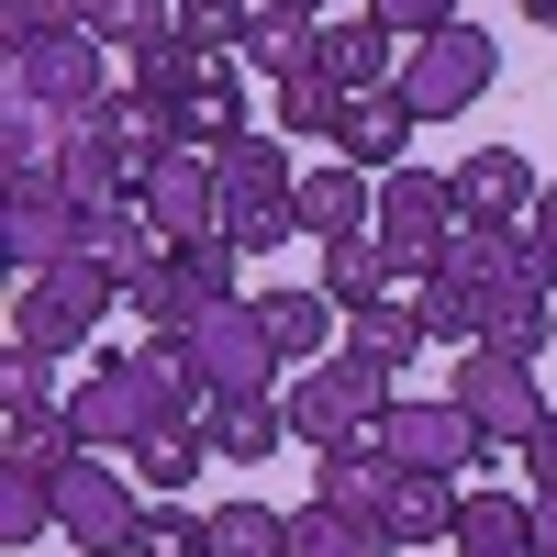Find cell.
Segmentation results:
<instances>
[{"label": "cell", "mask_w": 557, "mask_h": 557, "mask_svg": "<svg viewBox=\"0 0 557 557\" xmlns=\"http://www.w3.org/2000/svg\"><path fill=\"white\" fill-rule=\"evenodd\" d=\"M524 23H557V0H524Z\"/></svg>", "instance_id": "obj_45"}, {"label": "cell", "mask_w": 557, "mask_h": 557, "mask_svg": "<svg viewBox=\"0 0 557 557\" xmlns=\"http://www.w3.org/2000/svg\"><path fill=\"white\" fill-rule=\"evenodd\" d=\"M134 557H212V513H178V502H146V524H134Z\"/></svg>", "instance_id": "obj_39"}, {"label": "cell", "mask_w": 557, "mask_h": 557, "mask_svg": "<svg viewBox=\"0 0 557 557\" xmlns=\"http://www.w3.org/2000/svg\"><path fill=\"white\" fill-rule=\"evenodd\" d=\"M212 168H223V212H268V201L301 190V178H290V134H268V123L246 134V146H223Z\"/></svg>", "instance_id": "obj_19"}, {"label": "cell", "mask_w": 557, "mask_h": 557, "mask_svg": "<svg viewBox=\"0 0 557 557\" xmlns=\"http://www.w3.org/2000/svg\"><path fill=\"white\" fill-rule=\"evenodd\" d=\"M290 557H401V535L391 524H368V513H290Z\"/></svg>", "instance_id": "obj_30"}, {"label": "cell", "mask_w": 557, "mask_h": 557, "mask_svg": "<svg viewBox=\"0 0 557 557\" xmlns=\"http://www.w3.org/2000/svg\"><path fill=\"white\" fill-rule=\"evenodd\" d=\"M112 45H89V34H57V45H34V57H0L12 67V101H34V112H57V123H78V112H101L112 101Z\"/></svg>", "instance_id": "obj_10"}, {"label": "cell", "mask_w": 557, "mask_h": 557, "mask_svg": "<svg viewBox=\"0 0 557 557\" xmlns=\"http://www.w3.org/2000/svg\"><path fill=\"white\" fill-rule=\"evenodd\" d=\"M446 546H457V557H546V546H535V502H513V491H469Z\"/></svg>", "instance_id": "obj_20"}, {"label": "cell", "mask_w": 557, "mask_h": 557, "mask_svg": "<svg viewBox=\"0 0 557 557\" xmlns=\"http://www.w3.org/2000/svg\"><path fill=\"white\" fill-rule=\"evenodd\" d=\"M391 368L380 357H357V346H335V357H312V368H290L278 380V412H290V435L312 446V457H335V446H357V435H380L391 424Z\"/></svg>", "instance_id": "obj_2"}, {"label": "cell", "mask_w": 557, "mask_h": 557, "mask_svg": "<svg viewBox=\"0 0 557 557\" xmlns=\"http://www.w3.org/2000/svg\"><path fill=\"white\" fill-rule=\"evenodd\" d=\"M535 546L557 557V491H535Z\"/></svg>", "instance_id": "obj_44"}, {"label": "cell", "mask_w": 557, "mask_h": 557, "mask_svg": "<svg viewBox=\"0 0 557 557\" xmlns=\"http://www.w3.org/2000/svg\"><path fill=\"white\" fill-rule=\"evenodd\" d=\"M491 78H502L491 34H480V23H446V34H424V45L401 57V101H412V123H457V112L491 101Z\"/></svg>", "instance_id": "obj_7"}, {"label": "cell", "mask_w": 557, "mask_h": 557, "mask_svg": "<svg viewBox=\"0 0 557 557\" xmlns=\"http://www.w3.org/2000/svg\"><path fill=\"white\" fill-rule=\"evenodd\" d=\"M524 235H535V246L557 257V178H546V190H535V212H524Z\"/></svg>", "instance_id": "obj_43"}, {"label": "cell", "mask_w": 557, "mask_h": 557, "mask_svg": "<svg viewBox=\"0 0 557 557\" xmlns=\"http://www.w3.org/2000/svg\"><path fill=\"white\" fill-rule=\"evenodd\" d=\"M57 457H23V446L0 457V546H34L45 524H57Z\"/></svg>", "instance_id": "obj_25"}, {"label": "cell", "mask_w": 557, "mask_h": 557, "mask_svg": "<svg viewBox=\"0 0 557 557\" xmlns=\"http://www.w3.org/2000/svg\"><path fill=\"white\" fill-rule=\"evenodd\" d=\"M201 469H212V435H201V424H178V435H157V446H134V480H146L157 502H178Z\"/></svg>", "instance_id": "obj_33"}, {"label": "cell", "mask_w": 557, "mask_h": 557, "mask_svg": "<svg viewBox=\"0 0 557 557\" xmlns=\"http://www.w3.org/2000/svg\"><path fill=\"white\" fill-rule=\"evenodd\" d=\"M178 45H190L201 67H223L246 45V0H178Z\"/></svg>", "instance_id": "obj_37"}, {"label": "cell", "mask_w": 557, "mask_h": 557, "mask_svg": "<svg viewBox=\"0 0 557 557\" xmlns=\"http://www.w3.org/2000/svg\"><path fill=\"white\" fill-rule=\"evenodd\" d=\"M78 257H101L112 278H134V268H157L168 246H157V223H146V201H89V223H78Z\"/></svg>", "instance_id": "obj_23"}, {"label": "cell", "mask_w": 557, "mask_h": 557, "mask_svg": "<svg viewBox=\"0 0 557 557\" xmlns=\"http://www.w3.org/2000/svg\"><path fill=\"white\" fill-rule=\"evenodd\" d=\"M57 112H34V101H0V178L12 168H57Z\"/></svg>", "instance_id": "obj_38"}, {"label": "cell", "mask_w": 557, "mask_h": 557, "mask_svg": "<svg viewBox=\"0 0 557 557\" xmlns=\"http://www.w3.org/2000/svg\"><path fill=\"white\" fill-rule=\"evenodd\" d=\"M457 12H469V0H368V23H391L401 45H424V34H446Z\"/></svg>", "instance_id": "obj_41"}, {"label": "cell", "mask_w": 557, "mask_h": 557, "mask_svg": "<svg viewBox=\"0 0 557 557\" xmlns=\"http://www.w3.org/2000/svg\"><path fill=\"white\" fill-rule=\"evenodd\" d=\"M401 134H412V101H401V89H368V101H346L335 157L368 168V178H391V168H401Z\"/></svg>", "instance_id": "obj_24"}, {"label": "cell", "mask_w": 557, "mask_h": 557, "mask_svg": "<svg viewBox=\"0 0 557 557\" xmlns=\"http://www.w3.org/2000/svg\"><path fill=\"white\" fill-rule=\"evenodd\" d=\"M178 424H201V391L178 368V346H112L67 391V446H89V457H134V446H157Z\"/></svg>", "instance_id": "obj_1"}, {"label": "cell", "mask_w": 557, "mask_h": 557, "mask_svg": "<svg viewBox=\"0 0 557 557\" xmlns=\"http://www.w3.org/2000/svg\"><path fill=\"white\" fill-rule=\"evenodd\" d=\"M268 123H278V134H323V146H335V134H346V89L323 78V57H312L301 78H278V101H268Z\"/></svg>", "instance_id": "obj_32"}, {"label": "cell", "mask_w": 557, "mask_h": 557, "mask_svg": "<svg viewBox=\"0 0 557 557\" xmlns=\"http://www.w3.org/2000/svg\"><path fill=\"white\" fill-rule=\"evenodd\" d=\"M168 257L201 278V301H246V290H235V268H246V246H235V235H190V246H168Z\"/></svg>", "instance_id": "obj_40"}, {"label": "cell", "mask_w": 557, "mask_h": 557, "mask_svg": "<svg viewBox=\"0 0 557 557\" xmlns=\"http://www.w3.org/2000/svg\"><path fill=\"white\" fill-rule=\"evenodd\" d=\"M290 12H335V0H290Z\"/></svg>", "instance_id": "obj_46"}, {"label": "cell", "mask_w": 557, "mask_h": 557, "mask_svg": "<svg viewBox=\"0 0 557 557\" xmlns=\"http://www.w3.org/2000/svg\"><path fill=\"white\" fill-rule=\"evenodd\" d=\"M89 45H112V57H146V45L178 34V0H89Z\"/></svg>", "instance_id": "obj_31"}, {"label": "cell", "mask_w": 557, "mask_h": 557, "mask_svg": "<svg viewBox=\"0 0 557 557\" xmlns=\"http://www.w3.org/2000/svg\"><path fill=\"white\" fill-rule=\"evenodd\" d=\"M401 57L412 45L391 23H323V78L346 89V101H368V89H401Z\"/></svg>", "instance_id": "obj_17"}, {"label": "cell", "mask_w": 557, "mask_h": 557, "mask_svg": "<svg viewBox=\"0 0 557 557\" xmlns=\"http://www.w3.org/2000/svg\"><path fill=\"white\" fill-rule=\"evenodd\" d=\"M178 368H190L201 401H268L290 357L268 346V312H257V301H212L190 335H178Z\"/></svg>", "instance_id": "obj_4"}, {"label": "cell", "mask_w": 557, "mask_h": 557, "mask_svg": "<svg viewBox=\"0 0 557 557\" xmlns=\"http://www.w3.org/2000/svg\"><path fill=\"white\" fill-rule=\"evenodd\" d=\"M346 346L380 357V368H412V346H424V312H412V301H368V312L346 323Z\"/></svg>", "instance_id": "obj_34"}, {"label": "cell", "mask_w": 557, "mask_h": 557, "mask_svg": "<svg viewBox=\"0 0 557 557\" xmlns=\"http://www.w3.org/2000/svg\"><path fill=\"white\" fill-rule=\"evenodd\" d=\"M380 457L401 480H457V469H480V424L457 401H391V424H380Z\"/></svg>", "instance_id": "obj_11"}, {"label": "cell", "mask_w": 557, "mask_h": 557, "mask_svg": "<svg viewBox=\"0 0 557 557\" xmlns=\"http://www.w3.org/2000/svg\"><path fill=\"white\" fill-rule=\"evenodd\" d=\"M89 23V0H0V57H34V45H57Z\"/></svg>", "instance_id": "obj_36"}, {"label": "cell", "mask_w": 557, "mask_h": 557, "mask_svg": "<svg viewBox=\"0 0 557 557\" xmlns=\"http://www.w3.org/2000/svg\"><path fill=\"white\" fill-rule=\"evenodd\" d=\"M212 557H290V513H268V502H223V513H212Z\"/></svg>", "instance_id": "obj_35"}, {"label": "cell", "mask_w": 557, "mask_h": 557, "mask_svg": "<svg viewBox=\"0 0 557 557\" xmlns=\"http://www.w3.org/2000/svg\"><path fill=\"white\" fill-rule=\"evenodd\" d=\"M112 301H123V278H112L101 257H57V268H34L23 290H12V346L57 368L67 346L101 335V312H112Z\"/></svg>", "instance_id": "obj_3"}, {"label": "cell", "mask_w": 557, "mask_h": 557, "mask_svg": "<svg viewBox=\"0 0 557 557\" xmlns=\"http://www.w3.org/2000/svg\"><path fill=\"white\" fill-rule=\"evenodd\" d=\"M446 178H457V223H469V235H513V223L535 212V190H546L513 146H480L469 168H446Z\"/></svg>", "instance_id": "obj_13"}, {"label": "cell", "mask_w": 557, "mask_h": 557, "mask_svg": "<svg viewBox=\"0 0 557 557\" xmlns=\"http://www.w3.org/2000/svg\"><path fill=\"white\" fill-rule=\"evenodd\" d=\"M457 412H469V424H480V446L502 457V446H535V424H546V391H535V357H513V346H457V391H446Z\"/></svg>", "instance_id": "obj_5"}, {"label": "cell", "mask_w": 557, "mask_h": 557, "mask_svg": "<svg viewBox=\"0 0 557 557\" xmlns=\"http://www.w3.org/2000/svg\"><path fill=\"white\" fill-rule=\"evenodd\" d=\"M524 469H535V491H557V412L535 424V446H524Z\"/></svg>", "instance_id": "obj_42"}, {"label": "cell", "mask_w": 557, "mask_h": 557, "mask_svg": "<svg viewBox=\"0 0 557 557\" xmlns=\"http://www.w3.org/2000/svg\"><path fill=\"white\" fill-rule=\"evenodd\" d=\"M57 178H67L78 201H123V190H134V157H123L112 101H101V112H78V123L57 134Z\"/></svg>", "instance_id": "obj_16"}, {"label": "cell", "mask_w": 557, "mask_h": 557, "mask_svg": "<svg viewBox=\"0 0 557 557\" xmlns=\"http://www.w3.org/2000/svg\"><path fill=\"white\" fill-rule=\"evenodd\" d=\"M457 502H469L457 480H401V469H391V502H380V524H391L401 546H446V535H457Z\"/></svg>", "instance_id": "obj_28"}, {"label": "cell", "mask_w": 557, "mask_h": 557, "mask_svg": "<svg viewBox=\"0 0 557 557\" xmlns=\"http://www.w3.org/2000/svg\"><path fill=\"white\" fill-rule=\"evenodd\" d=\"M134 201H146V223H157V246H190V235H223V168L201 157V146H178L157 178H146V190H134Z\"/></svg>", "instance_id": "obj_12"}, {"label": "cell", "mask_w": 557, "mask_h": 557, "mask_svg": "<svg viewBox=\"0 0 557 557\" xmlns=\"http://www.w3.org/2000/svg\"><path fill=\"white\" fill-rule=\"evenodd\" d=\"M312 290H323V301H335V312L357 323L368 301H401L412 278L391 268V246H380V235H357V246H323V268H312Z\"/></svg>", "instance_id": "obj_18"}, {"label": "cell", "mask_w": 557, "mask_h": 557, "mask_svg": "<svg viewBox=\"0 0 557 557\" xmlns=\"http://www.w3.org/2000/svg\"><path fill=\"white\" fill-rule=\"evenodd\" d=\"M246 134H257V101L235 89V67H212V78H201V101L178 112V146H201V157H223V146H246Z\"/></svg>", "instance_id": "obj_29"}, {"label": "cell", "mask_w": 557, "mask_h": 557, "mask_svg": "<svg viewBox=\"0 0 557 557\" xmlns=\"http://www.w3.org/2000/svg\"><path fill=\"white\" fill-rule=\"evenodd\" d=\"M78 223H89V201L67 190L57 168H12V178H0V257H12V278L78 257Z\"/></svg>", "instance_id": "obj_8"}, {"label": "cell", "mask_w": 557, "mask_h": 557, "mask_svg": "<svg viewBox=\"0 0 557 557\" xmlns=\"http://www.w3.org/2000/svg\"><path fill=\"white\" fill-rule=\"evenodd\" d=\"M257 312H268V346L290 357V368H312V357H335V323H346V312L323 301V290H268Z\"/></svg>", "instance_id": "obj_27"}, {"label": "cell", "mask_w": 557, "mask_h": 557, "mask_svg": "<svg viewBox=\"0 0 557 557\" xmlns=\"http://www.w3.org/2000/svg\"><path fill=\"white\" fill-rule=\"evenodd\" d=\"M368 235L391 246L401 278L446 268V246L469 235V223H457V178H435V168H391V178H380V223H368Z\"/></svg>", "instance_id": "obj_9"}, {"label": "cell", "mask_w": 557, "mask_h": 557, "mask_svg": "<svg viewBox=\"0 0 557 557\" xmlns=\"http://www.w3.org/2000/svg\"><path fill=\"white\" fill-rule=\"evenodd\" d=\"M201 435H212L223 469H257V457H278L290 412H278V391H268V401H201Z\"/></svg>", "instance_id": "obj_26"}, {"label": "cell", "mask_w": 557, "mask_h": 557, "mask_svg": "<svg viewBox=\"0 0 557 557\" xmlns=\"http://www.w3.org/2000/svg\"><path fill=\"white\" fill-rule=\"evenodd\" d=\"M123 301H134V323H146L157 346H178V335H190V323L212 312V301H201V278L178 268V257H157V268H134V278H123Z\"/></svg>", "instance_id": "obj_22"}, {"label": "cell", "mask_w": 557, "mask_h": 557, "mask_svg": "<svg viewBox=\"0 0 557 557\" xmlns=\"http://www.w3.org/2000/svg\"><path fill=\"white\" fill-rule=\"evenodd\" d=\"M0 435H12L23 457H57L67 446V401H57V380H45V357H0Z\"/></svg>", "instance_id": "obj_15"}, {"label": "cell", "mask_w": 557, "mask_h": 557, "mask_svg": "<svg viewBox=\"0 0 557 557\" xmlns=\"http://www.w3.org/2000/svg\"><path fill=\"white\" fill-rule=\"evenodd\" d=\"M290 201H301V235H312V246H357L368 223H380V178L335 157V168H312Z\"/></svg>", "instance_id": "obj_14"}, {"label": "cell", "mask_w": 557, "mask_h": 557, "mask_svg": "<svg viewBox=\"0 0 557 557\" xmlns=\"http://www.w3.org/2000/svg\"><path fill=\"white\" fill-rule=\"evenodd\" d=\"M134 469H112V457H89V446H67L57 457V535L78 546V557H134Z\"/></svg>", "instance_id": "obj_6"}, {"label": "cell", "mask_w": 557, "mask_h": 557, "mask_svg": "<svg viewBox=\"0 0 557 557\" xmlns=\"http://www.w3.org/2000/svg\"><path fill=\"white\" fill-rule=\"evenodd\" d=\"M312 502H323V513H368V524H380V502H391V457H380V435L312 457Z\"/></svg>", "instance_id": "obj_21"}]
</instances>
